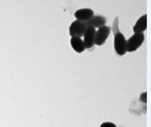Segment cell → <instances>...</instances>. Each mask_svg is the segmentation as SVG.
<instances>
[{
  "label": "cell",
  "mask_w": 151,
  "mask_h": 127,
  "mask_svg": "<svg viewBox=\"0 0 151 127\" xmlns=\"http://www.w3.org/2000/svg\"><path fill=\"white\" fill-rule=\"evenodd\" d=\"M144 41H145L144 33H134V35H132L129 39L126 40V51L129 53L136 51L143 44Z\"/></svg>",
  "instance_id": "1"
},
{
  "label": "cell",
  "mask_w": 151,
  "mask_h": 127,
  "mask_svg": "<svg viewBox=\"0 0 151 127\" xmlns=\"http://www.w3.org/2000/svg\"><path fill=\"white\" fill-rule=\"evenodd\" d=\"M86 30V26L83 22L75 20L69 27V35L72 38H82Z\"/></svg>",
  "instance_id": "2"
},
{
  "label": "cell",
  "mask_w": 151,
  "mask_h": 127,
  "mask_svg": "<svg viewBox=\"0 0 151 127\" xmlns=\"http://www.w3.org/2000/svg\"><path fill=\"white\" fill-rule=\"evenodd\" d=\"M114 49L117 54L123 56L126 53V39L120 32H117L114 35Z\"/></svg>",
  "instance_id": "3"
},
{
  "label": "cell",
  "mask_w": 151,
  "mask_h": 127,
  "mask_svg": "<svg viewBox=\"0 0 151 127\" xmlns=\"http://www.w3.org/2000/svg\"><path fill=\"white\" fill-rule=\"evenodd\" d=\"M110 32H111V28L109 26H104V27L99 28L95 33L94 45H98V46L103 45L109 38Z\"/></svg>",
  "instance_id": "4"
},
{
  "label": "cell",
  "mask_w": 151,
  "mask_h": 127,
  "mask_svg": "<svg viewBox=\"0 0 151 127\" xmlns=\"http://www.w3.org/2000/svg\"><path fill=\"white\" fill-rule=\"evenodd\" d=\"M96 30L93 28H86V30L83 34V43L85 48H92L94 45V38H95Z\"/></svg>",
  "instance_id": "5"
},
{
  "label": "cell",
  "mask_w": 151,
  "mask_h": 127,
  "mask_svg": "<svg viewBox=\"0 0 151 127\" xmlns=\"http://www.w3.org/2000/svg\"><path fill=\"white\" fill-rule=\"evenodd\" d=\"M105 23H106V19L104 17H103L101 15L93 16L90 19L84 22V24L86 26V28H93L94 29L105 26Z\"/></svg>",
  "instance_id": "6"
},
{
  "label": "cell",
  "mask_w": 151,
  "mask_h": 127,
  "mask_svg": "<svg viewBox=\"0 0 151 127\" xmlns=\"http://www.w3.org/2000/svg\"><path fill=\"white\" fill-rule=\"evenodd\" d=\"M74 16L77 20L84 23L93 17V12L91 9H81L75 12Z\"/></svg>",
  "instance_id": "7"
},
{
  "label": "cell",
  "mask_w": 151,
  "mask_h": 127,
  "mask_svg": "<svg viewBox=\"0 0 151 127\" xmlns=\"http://www.w3.org/2000/svg\"><path fill=\"white\" fill-rule=\"evenodd\" d=\"M147 29V15H143L137 20L136 23L133 27V31L134 33H140Z\"/></svg>",
  "instance_id": "8"
},
{
  "label": "cell",
  "mask_w": 151,
  "mask_h": 127,
  "mask_svg": "<svg viewBox=\"0 0 151 127\" xmlns=\"http://www.w3.org/2000/svg\"><path fill=\"white\" fill-rule=\"evenodd\" d=\"M70 44L72 48L78 53H82L85 50V46L81 38H72L70 39Z\"/></svg>",
  "instance_id": "9"
},
{
  "label": "cell",
  "mask_w": 151,
  "mask_h": 127,
  "mask_svg": "<svg viewBox=\"0 0 151 127\" xmlns=\"http://www.w3.org/2000/svg\"><path fill=\"white\" fill-rule=\"evenodd\" d=\"M139 101L144 103H147V93L146 92L142 93L141 95H140V96H139Z\"/></svg>",
  "instance_id": "10"
},
{
  "label": "cell",
  "mask_w": 151,
  "mask_h": 127,
  "mask_svg": "<svg viewBox=\"0 0 151 127\" xmlns=\"http://www.w3.org/2000/svg\"><path fill=\"white\" fill-rule=\"evenodd\" d=\"M100 127H117L112 122H104L100 125Z\"/></svg>",
  "instance_id": "11"
}]
</instances>
